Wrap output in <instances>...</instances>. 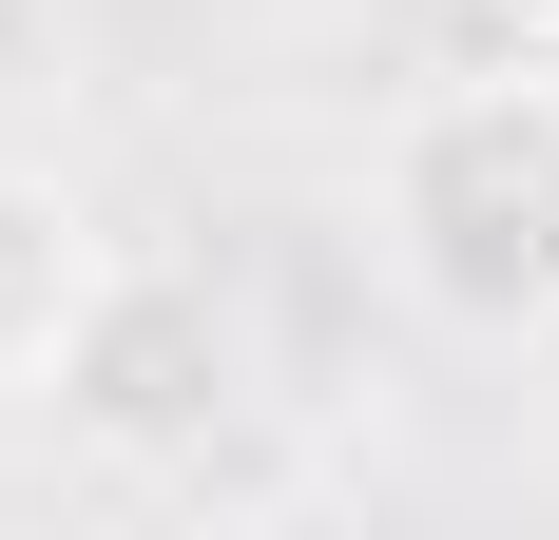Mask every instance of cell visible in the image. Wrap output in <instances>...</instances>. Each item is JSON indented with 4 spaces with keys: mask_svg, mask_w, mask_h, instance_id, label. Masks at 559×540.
Wrapping results in <instances>:
<instances>
[{
    "mask_svg": "<svg viewBox=\"0 0 559 540\" xmlns=\"http://www.w3.org/2000/svg\"><path fill=\"white\" fill-rule=\"evenodd\" d=\"M97 270H116V232L78 213L58 174L0 155V386H58V348H78V309H97Z\"/></svg>",
    "mask_w": 559,
    "mask_h": 540,
    "instance_id": "obj_3",
    "label": "cell"
},
{
    "mask_svg": "<svg viewBox=\"0 0 559 540\" xmlns=\"http://www.w3.org/2000/svg\"><path fill=\"white\" fill-rule=\"evenodd\" d=\"M386 270L483 348L559 328V58H502L386 116Z\"/></svg>",
    "mask_w": 559,
    "mask_h": 540,
    "instance_id": "obj_1",
    "label": "cell"
},
{
    "mask_svg": "<svg viewBox=\"0 0 559 540\" xmlns=\"http://www.w3.org/2000/svg\"><path fill=\"white\" fill-rule=\"evenodd\" d=\"M39 406L97 444V463H213V444H231V406H251L231 290H213V270H174V251H116Z\"/></svg>",
    "mask_w": 559,
    "mask_h": 540,
    "instance_id": "obj_2",
    "label": "cell"
}]
</instances>
